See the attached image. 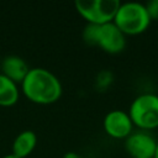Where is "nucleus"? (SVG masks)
Returning a JSON list of instances; mask_svg holds the SVG:
<instances>
[{
    "label": "nucleus",
    "instance_id": "nucleus-3",
    "mask_svg": "<svg viewBox=\"0 0 158 158\" xmlns=\"http://www.w3.org/2000/svg\"><path fill=\"white\" fill-rule=\"evenodd\" d=\"M112 22L125 36H135L144 32L148 28L151 19L144 4L128 1L123 4L121 2Z\"/></svg>",
    "mask_w": 158,
    "mask_h": 158
},
{
    "label": "nucleus",
    "instance_id": "nucleus-4",
    "mask_svg": "<svg viewBox=\"0 0 158 158\" xmlns=\"http://www.w3.org/2000/svg\"><path fill=\"white\" fill-rule=\"evenodd\" d=\"M128 115L133 126L142 131L158 127V95L144 93L136 96L130 105Z\"/></svg>",
    "mask_w": 158,
    "mask_h": 158
},
{
    "label": "nucleus",
    "instance_id": "nucleus-13",
    "mask_svg": "<svg viewBox=\"0 0 158 158\" xmlns=\"http://www.w3.org/2000/svg\"><path fill=\"white\" fill-rule=\"evenodd\" d=\"M63 158H84L81 154H79V153H77V152H67L64 156H63Z\"/></svg>",
    "mask_w": 158,
    "mask_h": 158
},
{
    "label": "nucleus",
    "instance_id": "nucleus-7",
    "mask_svg": "<svg viewBox=\"0 0 158 158\" xmlns=\"http://www.w3.org/2000/svg\"><path fill=\"white\" fill-rule=\"evenodd\" d=\"M105 132L112 138H127L133 131V123L128 112L122 110L109 111L102 121Z\"/></svg>",
    "mask_w": 158,
    "mask_h": 158
},
{
    "label": "nucleus",
    "instance_id": "nucleus-11",
    "mask_svg": "<svg viewBox=\"0 0 158 158\" xmlns=\"http://www.w3.org/2000/svg\"><path fill=\"white\" fill-rule=\"evenodd\" d=\"M112 80H114L112 73L110 70H102L96 77V88L100 90H105L107 86H110Z\"/></svg>",
    "mask_w": 158,
    "mask_h": 158
},
{
    "label": "nucleus",
    "instance_id": "nucleus-2",
    "mask_svg": "<svg viewBox=\"0 0 158 158\" xmlns=\"http://www.w3.org/2000/svg\"><path fill=\"white\" fill-rule=\"evenodd\" d=\"M81 36L86 44L96 46L110 54L121 53L126 47V36L114 22L104 25L88 23Z\"/></svg>",
    "mask_w": 158,
    "mask_h": 158
},
{
    "label": "nucleus",
    "instance_id": "nucleus-14",
    "mask_svg": "<svg viewBox=\"0 0 158 158\" xmlns=\"http://www.w3.org/2000/svg\"><path fill=\"white\" fill-rule=\"evenodd\" d=\"M2 158H19V157H16L15 154H12V153H10V154H6V156H4Z\"/></svg>",
    "mask_w": 158,
    "mask_h": 158
},
{
    "label": "nucleus",
    "instance_id": "nucleus-15",
    "mask_svg": "<svg viewBox=\"0 0 158 158\" xmlns=\"http://www.w3.org/2000/svg\"><path fill=\"white\" fill-rule=\"evenodd\" d=\"M153 158H158V142H157V149H156V153H154Z\"/></svg>",
    "mask_w": 158,
    "mask_h": 158
},
{
    "label": "nucleus",
    "instance_id": "nucleus-1",
    "mask_svg": "<svg viewBox=\"0 0 158 158\" xmlns=\"http://www.w3.org/2000/svg\"><path fill=\"white\" fill-rule=\"evenodd\" d=\"M21 90L28 100L41 105L58 101L63 91L59 79L44 68H31L21 83Z\"/></svg>",
    "mask_w": 158,
    "mask_h": 158
},
{
    "label": "nucleus",
    "instance_id": "nucleus-6",
    "mask_svg": "<svg viewBox=\"0 0 158 158\" xmlns=\"http://www.w3.org/2000/svg\"><path fill=\"white\" fill-rule=\"evenodd\" d=\"M157 142L146 131H136L125 138V148L132 158H153Z\"/></svg>",
    "mask_w": 158,
    "mask_h": 158
},
{
    "label": "nucleus",
    "instance_id": "nucleus-9",
    "mask_svg": "<svg viewBox=\"0 0 158 158\" xmlns=\"http://www.w3.org/2000/svg\"><path fill=\"white\" fill-rule=\"evenodd\" d=\"M37 144V136L31 130L20 132L12 142V154L19 158H25L32 153Z\"/></svg>",
    "mask_w": 158,
    "mask_h": 158
},
{
    "label": "nucleus",
    "instance_id": "nucleus-5",
    "mask_svg": "<svg viewBox=\"0 0 158 158\" xmlns=\"http://www.w3.org/2000/svg\"><path fill=\"white\" fill-rule=\"evenodd\" d=\"M78 14L93 25H104L112 22L121 5L120 0H75Z\"/></svg>",
    "mask_w": 158,
    "mask_h": 158
},
{
    "label": "nucleus",
    "instance_id": "nucleus-8",
    "mask_svg": "<svg viewBox=\"0 0 158 158\" xmlns=\"http://www.w3.org/2000/svg\"><path fill=\"white\" fill-rule=\"evenodd\" d=\"M0 69L1 74L7 77L16 84H21L31 68L22 57L16 54H7L1 59Z\"/></svg>",
    "mask_w": 158,
    "mask_h": 158
},
{
    "label": "nucleus",
    "instance_id": "nucleus-12",
    "mask_svg": "<svg viewBox=\"0 0 158 158\" xmlns=\"http://www.w3.org/2000/svg\"><path fill=\"white\" fill-rule=\"evenodd\" d=\"M144 6H146V10L148 12L151 21L158 20V0H151V1L146 2Z\"/></svg>",
    "mask_w": 158,
    "mask_h": 158
},
{
    "label": "nucleus",
    "instance_id": "nucleus-10",
    "mask_svg": "<svg viewBox=\"0 0 158 158\" xmlns=\"http://www.w3.org/2000/svg\"><path fill=\"white\" fill-rule=\"evenodd\" d=\"M20 89L15 81L0 73V106L9 107L17 102Z\"/></svg>",
    "mask_w": 158,
    "mask_h": 158
}]
</instances>
